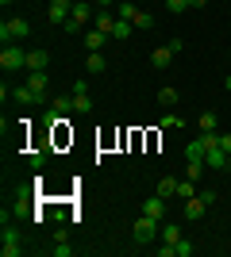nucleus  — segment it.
<instances>
[{
  "label": "nucleus",
  "instance_id": "nucleus-1",
  "mask_svg": "<svg viewBox=\"0 0 231 257\" xmlns=\"http://www.w3.org/2000/svg\"><path fill=\"white\" fill-rule=\"evenodd\" d=\"M27 35H31V23L20 20V16H16V20H4V23H0V43H4V46H12L16 39H27Z\"/></svg>",
  "mask_w": 231,
  "mask_h": 257
},
{
  "label": "nucleus",
  "instance_id": "nucleus-2",
  "mask_svg": "<svg viewBox=\"0 0 231 257\" xmlns=\"http://www.w3.org/2000/svg\"><path fill=\"white\" fill-rule=\"evenodd\" d=\"M131 238L135 242H154V238H158V219H150V215H139V219H135L131 223Z\"/></svg>",
  "mask_w": 231,
  "mask_h": 257
},
{
  "label": "nucleus",
  "instance_id": "nucleus-3",
  "mask_svg": "<svg viewBox=\"0 0 231 257\" xmlns=\"http://www.w3.org/2000/svg\"><path fill=\"white\" fill-rule=\"evenodd\" d=\"M0 253H4V257H20V253H23L20 230H16L12 223H4V230H0Z\"/></svg>",
  "mask_w": 231,
  "mask_h": 257
},
{
  "label": "nucleus",
  "instance_id": "nucleus-4",
  "mask_svg": "<svg viewBox=\"0 0 231 257\" xmlns=\"http://www.w3.org/2000/svg\"><path fill=\"white\" fill-rule=\"evenodd\" d=\"M0 65H4V73L23 69V65H27V54H23L20 46H4V50H0Z\"/></svg>",
  "mask_w": 231,
  "mask_h": 257
},
{
  "label": "nucleus",
  "instance_id": "nucleus-5",
  "mask_svg": "<svg viewBox=\"0 0 231 257\" xmlns=\"http://www.w3.org/2000/svg\"><path fill=\"white\" fill-rule=\"evenodd\" d=\"M73 111H77V115H89V111H93V96H89L85 81H77V85H73Z\"/></svg>",
  "mask_w": 231,
  "mask_h": 257
},
{
  "label": "nucleus",
  "instance_id": "nucleus-6",
  "mask_svg": "<svg viewBox=\"0 0 231 257\" xmlns=\"http://www.w3.org/2000/svg\"><path fill=\"white\" fill-rule=\"evenodd\" d=\"M12 96L20 100L23 107H31V104H43V96H39V92H35L31 85H20V88H12Z\"/></svg>",
  "mask_w": 231,
  "mask_h": 257
},
{
  "label": "nucleus",
  "instance_id": "nucleus-7",
  "mask_svg": "<svg viewBox=\"0 0 231 257\" xmlns=\"http://www.w3.org/2000/svg\"><path fill=\"white\" fill-rule=\"evenodd\" d=\"M112 35L100 31V27H93V31H85V50H104V43H108Z\"/></svg>",
  "mask_w": 231,
  "mask_h": 257
},
{
  "label": "nucleus",
  "instance_id": "nucleus-8",
  "mask_svg": "<svg viewBox=\"0 0 231 257\" xmlns=\"http://www.w3.org/2000/svg\"><path fill=\"white\" fill-rule=\"evenodd\" d=\"M204 211H208V204L200 200V192H197V196H189V200H185V219H189V223H193V219H200Z\"/></svg>",
  "mask_w": 231,
  "mask_h": 257
},
{
  "label": "nucleus",
  "instance_id": "nucleus-9",
  "mask_svg": "<svg viewBox=\"0 0 231 257\" xmlns=\"http://www.w3.org/2000/svg\"><path fill=\"white\" fill-rule=\"evenodd\" d=\"M143 215H150V219H158V223H162V215H166V200H162L158 192H154L150 200L143 204Z\"/></svg>",
  "mask_w": 231,
  "mask_h": 257
},
{
  "label": "nucleus",
  "instance_id": "nucleus-10",
  "mask_svg": "<svg viewBox=\"0 0 231 257\" xmlns=\"http://www.w3.org/2000/svg\"><path fill=\"white\" fill-rule=\"evenodd\" d=\"M69 8H73V0H66V4H50V8H46V20H50V23H66Z\"/></svg>",
  "mask_w": 231,
  "mask_h": 257
},
{
  "label": "nucleus",
  "instance_id": "nucleus-11",
  "mask_svg": "<svg viewBox=\"0 0 231 257\" xmlns=\"http://www.w3.org/2000/svg\"><path fill=\"white\" fill-rule=\"evenodd\" d=\"M150 65L154 69H170V65H174V50H170V46H158V50L150 54Z\"/></svg>",
  "mask_w": 231,
  "mask_h": 257
},
{
  "label": "nucleus",
  "instance_id": "nucleus-12",
  "mask_svg": "<svg viewBox=\"0 0 231 257\" xmlns=\"http://www.w3.org/2000/svg\"><path fill=\"white\" fill-rule=\"evenodd\" d=\"M85 69H89L93 77H97V73H104V69H108V62H104V54H100V50H89V58H85Z\"/></svg>",
  "mask_w": 231,
  "mask_h": 257
},
{
  "label": "nucleus",
  "instance_id": "nucleus-13",
  "mask_svg": "<svg viewBox=\"0 0 231 257\" xmlns=\"http://www.w3.org/2000/svg\"><path fill=\"white\" fill-rule=\"evenodd\" d=\"M46 65H50V54L46 50H31L27 54V69H31V73L35 69H46Z\"/></svg>",
  "mask_w": 231,
  "mask_h": 257
},
{
  "label": "nucleus",
  "instance_id": "nucleus-14",
  "mask_svg": "<svg viewBox=\"0 0 231 257\" xmlns=\"http://www.w3.org/2000/svg\"><path fill=\"white\" fill-rule=\"evenodd\" d=\"M89 16H93V8H89L85 0H73V8H69V20H77L81 27H85V20H89Z\"/></svg>",
  "mask_w": 231,
  "mask_h": 257
},
{
  "label": "nucleus",
  "instance_id": "nucleus-15",
  "mask_svg": "<svg viewBox=\"0 0 231 257\" xmlns=\"http://www.w3.org/2000/svg\"><path fill=\"white\" fill-rule=\"evenodd\" d=\"M227 158H231V154H223L220 146H216V150L204 154V165H208V169H223V161H227Z\"/></svg>",
  "mask_w": 231,
  "mask_h": 257
},
{
  "label": "nucleus",
  "instance_id": "nucleus-16",
  "mask_svg": "<svg viewBox=\"0 0 231 257\" xmlns=\"http://www.w3.org/2000/svg\"><path fill=\"white\" fill-rule=\"evenodd\" d=\"M158 196H162V200H174L177 196V181L174 177H162V181H158Z\"/></svg>",
  "mask_w": 231,
  "mask_h": 257
},
{
  "label": "nucleus",
  "instance_id": "nucleus-17",
  "mask_svg": "<svg viewBox=\"0 0 231 257\" xmlns=\"http://www.w3.org/2000/svg\"><path fill=\"white\" fill-rule=\"evenodd\" d=\"M197 127H200V131H216V127H220V115H216V111H200Z\"/></svg>",
  "mask_w": 231,
  "mask_h": 257
},
{
  "label": "nucleus",
  "instance_id": "nucleus-18",
  "mask_svg": "<svg viewBox=\"0 0 231 257\" xmlns=\"http://www.w3.org/2000/svg\"><path fill=\"white\" fill-rule=\"evenodd\" d=\"M135 16H139V8H135L131 0H120V8H116V20H131V23H135Z\"/></svg>",
  "mask_w": 231,
  "mask_h": 257
},
{
  "label": "nucleus",
  "instance_id": "nucleus-19",
  "mask_svg": "<svg viewBox=\"0 0 231 257\" xmlns=\"http://www.w3.org/2000/svg\"><path fill=\"white\" fill-rule=\"evenodd\" d=\"M27 85H31L35 92H39V96H43V92H46V69H35V73L27 77Z\"/></svg>",
  "mask_w": 231,
  "mask_h": 257
},
{
  "label": "nucleus",
  "instance_id": "nucleus-20",
  "mask_svg": "<svg viewBox=\"0 0 231 257\" xmlns=\"http://www.w3.org/2000/svg\"><path fill=\"white\" fill-rule=\"evenodd\" d=\"M162 242H170V246L181 242V226H177V223H162Z\"/></svg>",
  "mask_w": 231,
  "mask_h": 257
},
{
  "label": "nucleus",
  "instance_id": "nucleus-21",
  "mask_svg": "<svg viewBox=\"0 0 231 257\" xmlns=\"http://www.w3.org/2000/svg\"><path fill=\"white\" fill-rule=\"evenodd\" d=\"M185 161H204V146H200V139H193L185 146Z\"/></svg>",
  "mask_w": 231,
  "mask_h": 257
},
{
  "label": "nucleus",
  "instance_id": "nucleus-22",
  "mask_svg": "<svg viewBox=\"0 0 231 257\" xmlns=\"http://www.w3.org/2000/svg\"><path fill=\"white\" fill-rule=\"evenodd\" d=\"M112 39H131V20H116L112 23Z\"/></svg>",
  "mask_w": 231,
  "mask_h": 257
},
{
  "label": "nucleus",
  "instance_id": "nucleus-23",
  "mask_svg": "<svg viewBox=\"0 0 231 257\" xmlns=\"http://www.w3.org/2000/svg\"><path fill=\"white\" fill-rule=\"evenodd\" d=\"M189 196H197V181H177V200L185 204Z\"/></svg>",
  "mask_w": 231,
  "mask_h": 257
},
{
  "label": "nucleus",
  "instance_id": "nucleus-24",
  "mask_svg": "<svg viewBox=\"0 0 231 257\" xmlns=\"http://www.w3.org/2000/svg\"><path fill=\"white\" fill-rule=\"evenodd\" d=\"M158 104H162V107H174L177 104V88H158Z\"/></svg>",
  "mask_w": 231,
  "mask_h": 257
},
{
  "label": "nucleus",
  "instance_id": "nucleus-25",
  "mask_svg": "<svg viewBox=\"0 0 231 257\" xmlns=\"http://www.w3.org/2000/svg\"><path fill=\"white\" fill-rule=\"evenodd\" d=\"M112 23H116V20H112L108 12H104V8H97V27H100V31H108V35H112Z\"/></svg>",
  "mask_w": 231,
  "mask_h": 257
},
{
  "label": "nucleus",
  "instance_id": "nucleus-26",
  "mask_svg": "<svg viewBox=\"0 0 231 257\" xmlns=\"http://www.w3.org/2000/svg\"><path fill=\"white\" fill-rule=\"evenodd\" d=\"M135 27H139V31H150V27H154V16H150V12H139V16H135Z\"/></svg>",
  "mask_w": 231,
  "mask_h": 257
},
{
  "label": "nucleus",
  "instance_id": "nucleus-27",
  "mask_svg": "<svg viewBox=\"0 0 231 257\" xmlns=\"http://www.w3.org/2000/svg\"><path fill=\"white\" fill-rule=\"evenodd\" d=\"M27 161H31V169L39 173V169L46 165V150H31V158H27Z\"/></svg>",
  "mask_w": 231,
  "mask_h": 257
},
{
  "label": "nucleus",
  "instance_id": "nucleus-28",
  "mask_svg": "<svg viewBox=\"0 0 231 257\" xmlns=\"http://www.w3.org/2000/svg\"><path fill=\"white\" fill-rule=\"evenodd\" d=\"M50 107H54L58 115H66L69 107H73V100H66V96H58V100H50Z\"/></svg>",
  "mask_w": 231,
  "mask_h": 257
},
{
  "label": "nucleus",
  "instance_id": "nucleus-29",
  "mask_svg": "<svg viewBox=\"0 0 231 257\" xmlns=\"http://www.w3.org/2000/svg\"><path fill=\"white\" fill-rule=\"evenodd\" d=\"M174 249H177V257H193V242H185V238L174 242Z\"/></svg>",
  "mask_w": 231,
  "mask_h": 257
},
{
  "label": "nucleus",
  "instance_id": "nucleus-30",
  "mask_svg": "<svg viewBox=\"0 0 231 257\" xmlns=\"http://www.w3.org/2000/svg\"><path fill=\"white\" fill-rule=\"evenodd\" d=\"M50 253H54V257H69V253H73V246H69V242H54Z\"/></svg>",
  "mask_w": 231,
  "mask_h": 257
},
{
  "label": "nucleus",
  "instance_id": "nucleus-31",
  "mask_svg": "<svg viewBox=\"0 0 231 257\" xmlns=\"http://www.w3.org/2000/svg\"><path fill=\"white\" fill-rule=\"evenodd\" d=\"M200 173H204V161H189V181H200Z\"/></svg>",
  "mask_w": 231,
  "mask_h": 257
},
{
  "label": "nucleus",
  "instance_id": "nucleus-32",
  "mask_svg": "<svg viewBox=\"0 0 231 257\" xmlns=\"http://www.w3.org/2000/svg\"><path fill=\"white\" fill-rule=\"evenodd\" d=\"M181 123H185V119L174 115V111H166V115H162V127H181Z\"/></svg>",
  "mask_w": 231,
  "mask_h": 257
},
{
  "label": "nucleus",
  "instance_id": "nucleus-33",
  "mask_svg": "<svg viewBox=\"0 0 231 257\" xmlns=\"http://www.w3.org/2000/svg\"><path fill=\"white\" fill-rule=\"evenodd\" d=\"M185 8H189V0H166V12H174V16L185 12Z\"/></svg>",
  "mask_w": 231,
  "mask_h": 257
},
{
  "label": "nucleus",
  "instance_id": "nucleus-34",
  "mask_svg": "<svg viewBox=\"0 0 231 257\" xmlns=\"http://www.w3.org/2000/svg\"><path fill=\"white\" fill-rule=\"evenodd\" d=\"M220 150H223V154H231V135H227V131L220 135Z\"/></svg>",
  "mask_w": 231,
  "mask_h": 257
},
{
  "label": "nucleus",
  "instance_id": "nucleus-35",
  "mask_svg": "<svg viewBox=\"0 0 231 257\" xmlns=\"http://www.w3.org/2000/svg\"><path fill=\"white\" fill-rule=\"evenodd\" d=\"M204 4H208V0H189V8H204Z\"/></svg>",
  "mask_w": 231,
  "mask_h": 257
},
{
  "label": "nucleus",
  "instance_id": "nucleus-36",
  "mask_svg": "<svg viewBox=\"0 0 231 257\" xmlns=\"http://www.w3.org/2000/svg\"><path fill=\"white\" fill-rule=\"evenodd\" d=\"M108 4H116V0H97V8H108Z\"/></svg>",
  "mask_w": 231,
  "mask_h": 257
},
{
  "label": "nucleus",
  "instance_id": "nucleus-37",
  "mask_svg": "<svg viewBox=\"0 0 231 257\" xmlns=\"http://www.w3.org/2000/svg\"><path fill=\"white\" fill-rule=\"evenodd\" d=\"M223 88H227V92H231V77H227V81H223Z\"/></svg>",
  "mask_w": 231,
  "mask_h": 257
},
{
  "label": "nucleus",
  "instance_id": "nucleus-38",
  "mask_svg": "<svg viewBox=\"0 0 231 257\" xmlns=\"http://www.w3.org/2000/svg\"><path fill=\"white\" fill-rule=\"evenodd\" d=\"M0 4H12V0H0Z\"/></svg>",
  "mask_w": 231,
  "mask_h": 257
}]
</instances>
